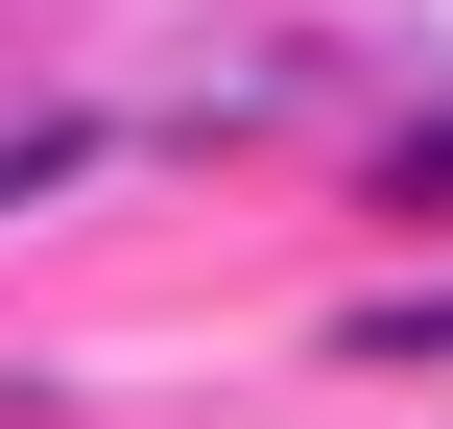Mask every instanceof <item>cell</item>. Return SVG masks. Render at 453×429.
Wrapping results in <instances>:
<instances>
[{
    "label": "cell",
    "instance_id": "obj_1",
    "mask_svg": "<svg viewBox=\"0 0 453 429\" xmlns=\"http://www.w3.org/2000/svg\"><path fill=\"white\" fill-rule=\"evenodd\" d=\"M382 215H453V119H430V143H382Z\"/></svg>",
    "mask_w": 453,
    "mask_h": 429
},
{
    "label": "cell",
    "instance_id": "obj_2",
    "mask_svg": "<svg viewBox=\"0 0 453 429\" xmlns=\"http://www.w3.org/2000/svg\"><path fill=\"white\" fill-rule=\"evenodd\" d=\"M406 358H453V310H406Z\"/></svg>",
    "mask_w": 453,
    "mask_h": 429
}]
</instances>
